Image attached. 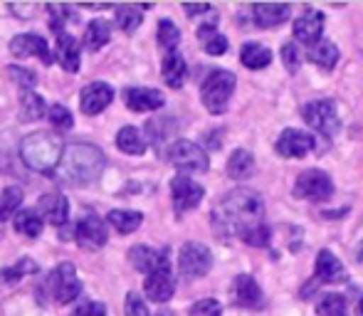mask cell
Instances as JSON below:
<instances>
[{"label":"cell","mask_w":363,"mask_h":316,"mask_svg":"<svg viewBox=\"0 0 363 316\" xmlns=\"http://www.w3.org/2000/svg\"><path fill=\"white\" fill-rule=\"evenodd\" d=\"M223 314V307L216 299H201L191 307V316H220Z\"/></svg>","instance_id":"43"},{"label":"cell","mask_w":363,"mask_h":316,"mask_svg":"<svg viewBox=\"0 0 363 316\" xmlns=\"http://www.w3.org/2000/svg\"><path fill=\"white\" fill-rule=\"evenodd\" d=\"M334 193V183H331L329 173L319 171V168H309V171L299 173L294 183V196L304 198V201H326Z\"/></svg>","instance_id":"9"},{"label":"cell","mask_w":363,"mask_h":316,"mask_svg":"<svg viewBox=\"0 0 363 316\" xmlns=\"http://www.w3.org/2000/svg\"><path fill=\"white\" fill-rule=\"evenodd\" d=\"M13 225H15V232L23 237H40V232H43L45 227V220L40 218L38 210H20L18 215L13 218Z\"/></svg>","instance_id":"27"},{"label":"cell","mask_w":363,"mask_h":316,"mask_svg":"<svg viewBox=\"0 0 363 316\" xmlns=\"http://www.w3.org/2000/svg\"><path fill=\"white\" fill-rule=\"evenodd\" d=\"M8 74L13 77V81H18V84L23 86L25 91H33V86L38 84V77H35V72H30V69H23V67H8Z\"/></svg>","instance_id":"42"},{"label":"cell","mask_w":363,"mask_h":316,"mask_svg":"<svg viewBox=\"0 0 363 316\" xmlns=\"http://www.w3.org/2000/svg\"><path fill=\"white\" fill-rule=\"evenodd\" d=\"M79 292H82V282H79V277H77L74 264H69V262H62L57 269H52V272L45 277L43 287H40V294L50 297L55 304L74 302V299L79 297Z\"/></svg>","instance_id":"4"},{"label":"cell","mask_w":363,"mask_h":316,"mask_svg":"<svg viewBox=\"0 0 363 316\" xmlns=\"http://www.w3.org/2000/svg\"><path fill=\"white\" fill-rule=\"evenodd\" d=\"M48 13H50V30L55 35H62L65 33V25L69 23V15H72V8L67 5H48Z\"/></svg>","instance_id":"39"},{"label":"cell","mask_w":363,"mask_h":316,"mask_svg":"<svg viewBox=\"0 0 363 316\" xmlns=\"http://www.w3.org/2000/svg\"><path fill=\"white\" fill-rule=\"evenodd\" d=\"M240 60H242V64L247 69H264L272 62V52L257 43H247L240 50Z\"/></svg>","instance_id":"29"},{"label":"cell","mask_w":363,"mask_h":316,"mask_svg":"<svg viewBox=\"0 0 363 316\" xmlns=\"http://www.w3.org/2000/svg\"><path fill=\"white\" fill-rule=\"evenodd\" d=\"M38 213L43 220L50 222V225L65 227L67 225V218H69V203L62 193H45V196L40 198Z\"/></svg>","instance_id":"16"},{"label":"cell","mask_w":363,"mask_h":316,"mask_svg":"<svg viewBox=\"0 0 363 316\" xmlns=\"http://www.w3.org/2000/svg\"><path fill=\"white\" fill-rule=\"evenodd\" d=\"M198 40H201L203 50H206L208 55H213V57L228 52V40H225V35L218 33L216 20H208L206 25L198 28Z\"/></svg>","instance_id":"24"},{"label":"cell","mask_w":363,"mask_h":316,"mask_svg":"<svg viewBox=\"0 0 363 316\" xmlns=\"http://www.w3.org/2000/svg\"><path fill=\"white\" fill-rule=\"evenodd\" d=\"M10 52L15 57H30V55H38L45 64H52V55H50V47H48V40L40 38V35H18L13 38L10 43Z\"/></svg>","instance_id":"18"},{"label":"cell","mask_w":363,"mask_h":316,"mask_svg":"<svg viewBox=\"0 0 363 316\" xmlns=\"http://www.w3.org/2000/svg\"><path fill=\"white\" fill-rule=\"evenodd\" d=\"M233 297H235V304H238V307H245V309H259L264 302L262 287H259V284L255 282V277H250V274L235 277Z\"/></svg>","instance_id":"17"},{"label":"cell","mask_w":363,"mask_h":316,"mask_svg":"<svg viewBox=\"0 0 363 316\" xmlns=\"http://www.w3.org/2000/svg\"><path fill=\"white\" fill-rule=\"evenodd\" d=\"M203 196H206V191H203L201 183H196L193 178L176 176L171 181V198H173V208H176L178 215H183V213L201 205Z\"/></svg>","instance_id":"10"},{"label":"cell","mask_w":363,"mask_h":316,"mask_svg":"<svg viewBox=\"0 0 363 316\" xmlns=\"http://www.w3.org/2000/svg\"><path fill=\"white\" fill-rule=\"evenodd\" d=\"M55 57L67 72H77L79 69V43L69 33L57 35L55 40Z\"/></svg>","instance_id":"22"},{"label":"cell","mask_w":363,"mask_h":316,"mask_svg":"<svg viewBox=\"0 0 363 316\" xmlns=\"http://www.w3.org/2000/svg\"><path fill=\"white\" fill-rule=\"evenodd\" d=\"M289 5H274V3H262V5H252V15L255 23L259 28H277L284 20L289 18Z\"/></svg>","instance_id":"23"},{"label":"cell","mask_w":363,"mask_h":316,"mask_svg":"<svg viewBox=\"0 0 363 316\" xmlns=\"http://www.w3.org/2000/svg\"><path fill=\"white\" fill-rule=\"evenodd\" d=\"M316 314L319 316H349L346 314V299L341 294H321L319 304H316Z\"/></svg>","instance_id":"37"},{"label":"cell","mask_w":363,"mask_h":316,"mask_svg":"<svg viewBox=\"0 0 363 316\" xmlns=\"http://www.w3.org/2000/svg\"><path fill=\"white\" fill-rule=\"evenodd\" d=\"M124 309H126V316H151V312H148V307H146V302L136 292L126 294Z\"/></svg>","instance_id":"41"},{"label":"cell","mask_w":363,"mask_h":316,"mask_svg":"<svg viewBox=\"0 0 363 316\" xmlns=\"http://www.w3.org/2000/svg\"><path fill=\"white\" fill-rule=\"evenodd\" d=\"M255 171V158L250 151L238 149L233 156L228 158V176L235 178V181H242V178H250Z\"/></svg>","instance_id":"31"},{"label":"cell","mask_w":363,"mask_h":316,"mask_svg":"<svg viewBox=\"0 0 363 316\" xmlns=\"http://www.w3.org/2000/svg\"><path fill=\"white\" fill-rule=\"evenodd\" d=\"M264 203L257 191L235 188L213 208V227L223 237H240L252 247H267L269 227L264 225Z\"/></svg>","instance_id":"1"},{"label":"cell","mask_w":363,"mask_h":316,"mask_svg":"<svg viewBox=\"0 0 363 316\" xmlns=\"http://www.w3.org/2000/svg\"><path fill=\"white\" fill-rule=\"evenodd\" d=\"M114 101V89H111L106 81H94V84H86L79 94V106L84 114L96 116L106 109V106Z\"/></svg>","instance_id":"14"},{"label":"cell","mask_w":363,"mask_h":316,"mask_svg":"<svg viewBox=\"0 0 363 316\" xmlns=\"http://www.w3.org/2000/svg\"><path fill=\"white\" fill-rule=\"evenodd\" d=\"M109 40H111L109 23H106V20H91L84 33V47L89 50V52H96V50L104 47Z\"/></svg>","instance_id":"30"},{"label":"cell","mask_w":363,"mask_h":316,"mask_svg":"<svg viewBox=\"0 0 363 316\" xmlns=\"http://www.w3.org/2000/svg\"><path fill=\"white\" fill-rule=\"evenodd\" d=\"M126 106L131 111H139V114H146V111H156L166 104L163 94L158 89H148V86H134V89H126Z\"/></svg>","instance_id":"19"},{"label":"cell","mask_w":363,"mask_h":316,"mask_svg":"<svg viewBox=\"0 0 363 316\" xmlns=\"http://www.w3.org/2000/svg\"><path fill=\"white\" fill-rule=\"evenodd\" d=\"M62 156V139L57 134H50V131H35V134L25 136L23 144H20V158L25 161V166L38 173H45V176H55Z\"/></svg>","instance_id":"3"},{"label":"cell","mask_w":363,"mask_h":316,"mask_svg":"<svg viewBox=\"0 0 363 316\" xmlns=\"http://www.w3.org/2000/svg\"><path fill=\"white\" fill-rule=\"evenodd\" d=\"M106 220H109V225L114 227L116 232H121V235H129V232L139 230V225L144 222V215H141L139 210H111L109 215H106Z\"/></svg>","instance_id":"28"},{"label":"cell","mask_w":363,"mask_h":316,"mask_svg":"<svg viewBox=\"0 0 363 316\" xmlns=\"http://www.w3.org/2000/svg\"><path fill=\"white\" fill-rule=\"evenodd\" d=\"M116 146L129 156H141L146 151V141L141 139V131L134 129V126H124L116 134Z\"/></svg>","instance_id":"32"},{"label":"cell","mask_w":363,"mask_h":316,"mask_svg":"<svg viewBox=\"0 0 363 316\" xmlns=\"http://www.w3.org/2000/svg\"><path fill=\"white\" fill-rule=\"evenodd\" d=\"M356 316H363V299L359 302V307H356Z\"/></svg>","instance_id":"49"},{"label":"cell","mask_w":363,"mask_h":316,"mask_svg":"<svg viewBox=\"0 0 363 316\" xmlns=\"http://www.w3.org/2000/svg\"><path fill=\"white\" fill-rule=\"evenodd\" d=\"M306 60L314 62L316 67H321V69H334L336 62H339V47H336L334 43H329V40H319V43L309 47Z\"/></svg>","instance_id":"26"},{"label":"cell","mask_w":363,"mask_h":316,"mask_svg":"<svg viewBox=\"0 0 363 316\" xmlns=\"http://www.w3.org/2000/svg\"><path fill=\"white\" fill-rule=\"evenodd\" d=\"M84 10H106L109 5H82Z\"/></svg>","instance_id":"48"},{"label":"cell","mask_w":363,"mask_h":316,"mask_svg":"<svg viewBox=\"0 0 363 316\" xmlns=\"http://www.w3.org/2000/svg\"><path fill=\"white\" fill-rule=\"evenodd\" d=\"M72 316H106V307L99 302H84L74 309Z\"/></svg>","instance_id":"45"},{"label":"cell","mask_w":363,"mask_h":316,"mask_svg":"<svg viewBox=\"0 0 363 316\" xmlns=\"http://www.w3.org/2000/svg\"><path fill=\"white\" fill-rule=\"evenodd\" d=\"M178 43H181V30L168 18H163L161 23H158V47L166 55H171V52H176Z\"/></svg>","instance_id":"35"},{"label":"cell","mask_w":363,"mask_h":316,"mask_svg":"<svg viewBox=\"0 0 363 316\" xmlns=\"http://www.w3.org/2000/svg\"><path fill=\"white\" fill-rule=\"evenodd\" d=\"M104 151L96 149L94 144H72L65 149V156L60 161L57 171H55L52 181L69 188L89 186V183H94L104 173Z\"/></svg>","instance_id":"2"},{"label":"cell","mask_w":363,"mask_h":316,"mask_svg":"<svg viewBox=\"0 0 363 316\" xmlns=\"http://www.w3.org/2000/svg\"><path fill=\"white\" fill-rule=\"evenodd\" d=\"M346 279L344 264L336 259V254L331 249H321L316 254V282L321 284H339Z\"/></svg>","instance_id":"20"},{"label":"cell","mask_w":363,"mask_h":316,"mask_svg":"<svg viewBox=\"0 0 363 316\" xmlns=\"http://www.w3.org/2000/svg\"><path fill=\"white\" fill-rule=\"evenodd\" d=\"M28 272H30V274H38V264L30 262L28 257H23L18 264H15V267H8V269H3V272H0V282H3V284L20 282V279H23Z\"/></svg>","instance_id":"38"},{"label":"cell","mask_w":363,"mask_h":316,"mask_svg":"<svg viewBox=\"0 0 363 316\" xmlns=\"http://www.w3.org/2000/svg\"><path fill=\"white\" fill-rule=\"evenodd\" d=\"M274 149L284 158H304L314 149V136L304 134V131H296V129H284L282 134H279Z\"/></svg>","instance_id":"15"},{"label":"cell","mask_w":363,"mask_h":316,"mask_svg":"<svg viewBox=\"0 0 363 316\" xmlns=\"http://www.w3.org/2000/svg\"><path fill=\"white\" fill-rule=\"evenodd\" d=\"M72 235L84 249H99L106 244V225L99 215H84L77 220L72 227Z\"/></svg>","instance_id":"12"},{"label":"cell","mask_w":363,"mask_h":316,"mask_svg":"<svg viewBox=\"0 0 363 316\" xmlns=\"http://www.w3.org/2000/svg\"><path fill=\"white\" fill-rule=\"evenodd\" d=\"M48 106H45V99L35 91H23V99H20V116L23 121H38L45 116Z\"/></svg>","instance_id":"34"},{"label":"cell","mask_w":363,"mask_h":316,"mask_svg":"<svg viewBox=\"0 0 363 316\" xmlns=\"http://www.w3.org/2000/svg\"><path fill=\"white\" fill-rule=\"evenodd\" d=\"M188 15H203V13H213L211 5H183Z\"/></svg>","instance_id":"47"},{"label":"cell","mask_w":363,"mask_h":316,"mask_svg":"<svg viewBox=\"0 0 363 316\" xmlns=\"http://www.w3.org/2000/svg\"><path fill=\"white\" fill-rule=\"evenodd\" d=\"M282 60H284V64H287V69L289 72H296L299 69V50H296V43H287L282 47Z\"/></svg>","instance_id":"44"},{"label":"cell","mask_w":363,"mask_h":316,"mask_svg":"<svg viewBox=\"0 0 363 316\" xmlns=\"http://www.w3.org/2000/svg\"><path fill=\"white\" fill-rule=\"evenodd\" d=\"M23 205V191L18 186H10L3 191V198H0V225H3L8 218L18 215V208Z\"/></svg>","instance_id":"36"},{"label":"cell","mask_w":363,"mask_h":316,"mask_svg":"<svg viewBox=\"0 0 363 316\" xmlns=\"http://www.w3.org/2000/svg\"><path fill=\"white\" fill-rule=\"evenodd\" d=\"M161 74H163V79H166L168 86L181 89L183 81H186V74H188L186 60H183L178 52L166 55V57H163V64H161Z\"/></svg>","instance_id":"25"},{"label":"cell","mask_w":363,"mask_h":316,"mask_svg":"<svg viewBox=\"0 0 363 316\" xmlns=\"http://www.w3.org/2000/svg\"><path fill=\"white\" fill-rule=\"evenodd\" d=\"M10 13H15L18 18H23V20H30L35 13H38V5H10Z\"/></svg>","instance_id":"46"},{"label":"cell","mask_w":363,"mask_h":316,"mask_svg":"<svg viewBox=\"0 0 363 316\" xmlns=\"http://www.w3.org/2000/svg\"><path fill=\"white\" fill-rule=\"evenodd\" d=\"M50 121H52V126H55V129H60V131H69L74 126V116L69 114L62 104L50 106Z\"/></svg>","instance_id":"40"},{"label":"cell","mask_w":363,"mask_h":316,"mask_svg":"<svg viewBox=\"0 0 363 316\" xmlns=\"http://www.w3.org/2000/svg\"><path fill=\"white\" fill-rule=\"evenodd\" d=\"M148 8H139V5H119L114 10V18H116V28L124 30L126 35H131L136 28L141 25V15Z\"/></svg>","instance_id":"33"},{"label":"cell","mask_w":363,"mask_h":316,"mask_svg":"<svg viewBox=\"0 0 363 316\" xmlns=\"http://www.w3.org/2000/svg\"><path fill=\"white\" fill-rule=\"evenodd\" d=\"M235 84H238V79H235V74L228 72V69H213V72L203 79L201 99L211 114H223V111L228 109Z\"/></svg>","instance_id":"5"},{"label":"cell","mask_w":363,"mask_h":316,"mask_svg":"<svg viewBox=\"0 0 363 316\" xmlns=\"http://www.w3.org/2000/svg\"><path fill=\"white\" fill-rule=\"evenodd\" d=\"M168 161L178 168V171L186 173H206L211 168V161H208V154L193 141H176V144L168 149Z\"/></svg>","instance_id":"7"},{"label":"cell","mask_w":363,"mask_h":316,"mask_svg":"<svg viewBox=\"0 0 363 316\" xmlns=\"http://www.w3.org/2000/svg\"><path fill=\"white\" fill-rule=\"evenodd\" d=\"M324 35V15L314 8H306L299 18L294 20V38L301 45H316Z\"/></svg>","instance_id":"13"},{"label":"cell","mask_w":363,"mask_h":316,"mask_svg":"<svg viewBox=\"0 0 363 316\" xmlns=\"http://www.w3.org/2000/svg\"><path fill=\"white\" fill-rule=\"evenodd\" d=\"M129 259H131V264L139 269V272L151 274L153 269H158L163 262H168V252H166V249H163V252H158V249L146 247V244H136V247L129 249Z\"/></svg>","instance_id":"21"},{"label":"cell","mask_w":363,"mask_h":316,"mask_svg":"<svg viewBox=\"0 0 363 316\" xmlns=\"http://www.w3.org/2000/svg\"><path fill=\"white\" fill-rule=\"evenodd\" d=\"M144 292L151 302H168L176 292V279H173L171 272V262H163L158 269H153L151 274H146V282H144Z\"/></svg>","instance_id":"11"},{"label":"cell","mask_w":363,"mask_h":316,"mask_svg":"<svg viewBox=\"0 0 363 316\" xmlns=\"http://www.w3.org/2000/svg\"><path fill=\"white\" fill-rule=\"evenodd\" d=\"M178 267H181L183 277L188 279L206 277L213 267V252L201 242H186L178 254Z\"/></svg>","instance_id":"8"},{"label":"cell","mask_w":363,"mask_h":316,"mask_svg":"<svg viewBox=\"0 0 363 316\" xmlns=\"http://www.w3.org/2000/svg\"><path fill=\"white\" fill-rule=\"evenodd\" d=\"M301 119L314 131H319L321 136H326V139L336 136V131H339V126H341L339 111H336V104L331 99H316V101L304 104L301 106Z\"/></svg>","instance_id":"6"}]
</instances>
